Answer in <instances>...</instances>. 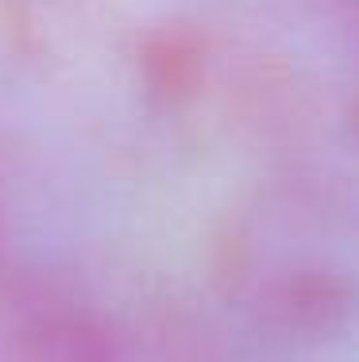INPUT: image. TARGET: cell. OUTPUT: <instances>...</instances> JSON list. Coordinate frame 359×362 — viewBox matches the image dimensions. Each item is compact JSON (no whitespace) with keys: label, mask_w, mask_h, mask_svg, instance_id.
<instances>
[{"label":"cell","mask_w":359,"mask_h":362,"mask_svg":"<svg viewBox=\"0 0 359 362\" xmlns=\"http://www.w3.org/2000/svg\"><path fill=\"white\" fill-rule=\"evenodd\" d=\"M0 362H124L113 335L66 305H31L0 327Z\"/></svg>","instance_id":"1"}]
</instances>
